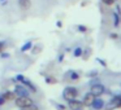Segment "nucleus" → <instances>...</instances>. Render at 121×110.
Here are the masks:
<instances>
[{"mask_svg":"<svg viewBox=\"0 0 121 110\" xmlns=\"http://www.w3.org/2000/svg\"><path fill=\"white\" fill-rule=\"evenodd\" d=\"M16 105L18 107H26V106H30V105H33V101L29 98L27 96H20L16 100Z\"/></svg>","mask_w":121,"mask_h":110,"instance_id":"f257e3e1","label":"nucleus"},{"mask_svg":"<svg viewBox=\"0 0 121 110\" xmlns=\"http://www.w3.org/2000/svg\"><path fill=\"white\" fill-rule=\"evenodd\" d=\"M64 97H65L68 101H72L77 97V89L73 88V87H66L64 89Z\"/></svg>","mask_w":121,"mask_h":110,"instance_id":"f03ea898","label":"nucleus"},{"mask_svg":"<svg viewBox=\"0 0 121 110\" xmlns=\"http://www.w3.org/2000/svg\"><path fill=\"white\" fill-rule=\"evenodd\" d=\"M105 91L104 86L103 84H94V86L91 87V93L94 94V96H100V94H103Z\"/></svg>","mask_w":121,"mask_h":110,"instance_id":"7ed1b4c3","label":"nucleus"},{"mask_svg":"<svg viewBox=\"0 0 121 110\" xmlns=\"http://www.w3.org/2000/svg\"><path fill=\"white\" fill-rule=\"evenodd\" d=\"M18 7L22 11H29L31 8V0H18Z\"/></svg>","mask_w":121,"mask_h":110,"instance_id":"20e7f679","label":"nucleus"},{"mask_svg":"<svg viewBox=\"0 0 121 110\" xmlns=\"http://www.w3.org/2000/svg\"><path fill=\"white\" fill-rule=\"evenodd\" d=\"M14 93H17L18 96H27V89L25 88L24 86H16V89H14Z\"/></svg>","mask_w":121,"mask_h":110,"instance_id":"39448f33","label":"nucleus"},{"mask_svg":"<svg viewBox=\"0 0 121 110\" xmlns=\"http://www.w3.org/2000/svg\"><path fill=\"white\" fill-rule=\"evenodd\" d=\"M94 100H95V96L90 92V93H86L85 94V97H83V104L85 105H91L92 102H94Z\"/></svg>","mask_w":121,"mask_h":110,"instance_id":"423d86ee","label":"nucleus"},{"mask_svg":"<svg viewBox=\"0 0 121 110\" xmlns=\"http://www.w3.org/2000/svg\"><path fill=\"white\" fill-rule=\"evenodd\" d=\"M69 106L72 107L73 110H79L82 107V104L79 101H76V100H72V101H69Z\"/></svg>","mask_w":121,"mask_h":110,"instance_id":"0eeeda50","label":"nucleus"},{"mask_svg":"<svg viewBox=\"0 0 121 110\" xmlns=\"http://www.w3.org/2000/svg\"><path fill=\"white\" fill-rule=\"evenodd\" d=\"M92 106H94V109H96V110H100L103 107V105H104V102H103V100H100V98H98V100H94V102H92Z\"/></svg>","mask_w":121,"mask_h":110,"instance_id":"6e6552de","label":"nucleus"},{"mask_svg":"<svg viewBox=\"0 0 121 110\" xmlns=\"http://www.w3.org/2000/svg\"><path fill=\"white\" fill-rule=\"evenodd\" d=\"M31 45H33V44H31V42H27V43H26V44H25V45H24V47H22V48H21V51H22V52H25V51H27V49H30V48H31Z\"/></svg>","mask_w":121,"mask_h":110,"instance_id":"1a4fd4ad","label":"nucleus"},{"mask_svg":"<svg viewBox=\"0 0 121 110\" xmlns=\"http://www.w3.org/2000/svg\"><path fill=\"white\" fill-rule=\"evenodd\" d=\"M113 21H115V26H118V25H120V18H118L117 13L113 14Z\"/></svg>","mask_w":121,"mask_h":110,"instance_id":"9d476101","label":"nucleus"},{"mask_svg":"<svg viewBox=\"0 0 121 110\" xmlns=\"http://www.w3.org/2000/svg\"><path fill=\"white\" fill-rule=\"evenodd\" d=\"M13 96H14V93H12V92H7V93L4 94V98L5 100H12Z\"/></svg>","mask_w":121,"mask_h":110,"instance_id":"9b49d317","label":"nucleus"},{"mask_svg":"<svg viewBox=\"0 0 121 110\" xmlns=\"http://www.w3.org/2000/svg\"><path fill=\"white\" fill-rule=\"evenodd\" d=\"M21 110H38V107L35 106L34 104H33V105H30V106H26V107H22Z\"/></svg>","mask_w":121,"mask_h":110,"instance_id":"f8f14e48","label":"nucleus"},{"mask_svg":"<svg viewBox=\"0 0 121 110\" xmlns=\"http://www.w3.org/2000/svg\"><path fill=\"white\" fill-rule=\"evenodd\" d=\"M102 3L105 4V5H112L115 3V0H102Z\"/></svg>","mask_w":121,"mask_h":110,"instance_id":"ddd939ff","label":"nucleus"},{"mask_svg":"<svg viewBox=\"0 0 121 110\" xmlns=\"http://www.w3.org/2000/svg\"><path fill=\"white\" fill-rule=\"evenodd\" d=\"M81 53H82L81 48H76V51H74V56H76V57H79V56H81Z\"/></svg>","mask_w":121,"mask_h":110,"instance_id":"4468645a","label":"nucleus"},{"mask_svg":"<svg viewBox=\"0 0 121 110\" xmlns=\"http://www.w3.org/2000/svg\"><path fill=\"white\" fill-rule=\"evenodd\" d=\"M78 30H79V31H81V32H85V31H86V27H85V26H82V25H79V26H78Z\"/></svg>","mask_w":121,"mask_h":110,"instance_id":"2eb2a0df","label":"nucleus"},{"mask_svg":"<svg viewBox=\"0 0 121 110\" xmlns=\"http://www.w3.org/2000/svg\"><path fill=\"white\" fill-rule=\"evenodd\" d=\"M3 48H4V44H3V43H0V52L3 51Z\"/></svg>","mask_w":121,"mask_h":110,"instance_id":"dca6fc26","label":"nucleus"}]
</instances>
